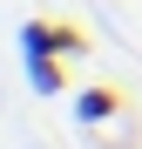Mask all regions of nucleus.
I'll use <instances>...</instances> for the list:
<instances>
[{"mask_svg": "<svg viewBox=\"0 0 142 149\" xmlns=\"http://www.w3.org/2000/svg\"><path fill=\"white\" fill-rule=\"evenodd\" d=\"M20 54H54V27L47 20H20Z\"/></svg>", "mask_w": 142, "mask_h": 149, "instance_id": "7ed1b4c3", "label": "nucleus"}, {"mask_svg": "<svg viewBox=\"0 0 142 149\" xmlns=\"http://www.w3.org/2000/svg\"><path fill=\"white\" fill-rule=\"evenodd\" d=\"M27 81H34L41 95H61V88H68V68H61V54H27Z\"/></svg>", "mask_w": 142, "mask_h": 149, "instance_id": "f03ea898", "label": "nucleus"}, {"mask_svg": "<svg viewBox=\"0 0 142 149\" xmlns=\"http://www.w3.org/2000/svg\"><path fill=\"white\" fill-rule=\"evenodd\" d=\"M54 54L68 61V54H88V34L81 27H54Z\"/></svg>", "mask_w": 142, "mask_h": 149, "instance_id": "20e7f679", "label": "nucleus"}, {"mask_svg": "<svg viewBox=\"0 0 142 149\" xmlns=\"http://www.w3.org/2000/svg\"><path fill=\"white\" fill-rule=\"evenodd\" d=\"M75 122H81V129L122 122V95H115V88H81V95H75Z\"/></svg>", "mask_w": 142, "mask_h": 149, "instance_id": "f257e3e1", "label": "nucleus"}]
</instances>
